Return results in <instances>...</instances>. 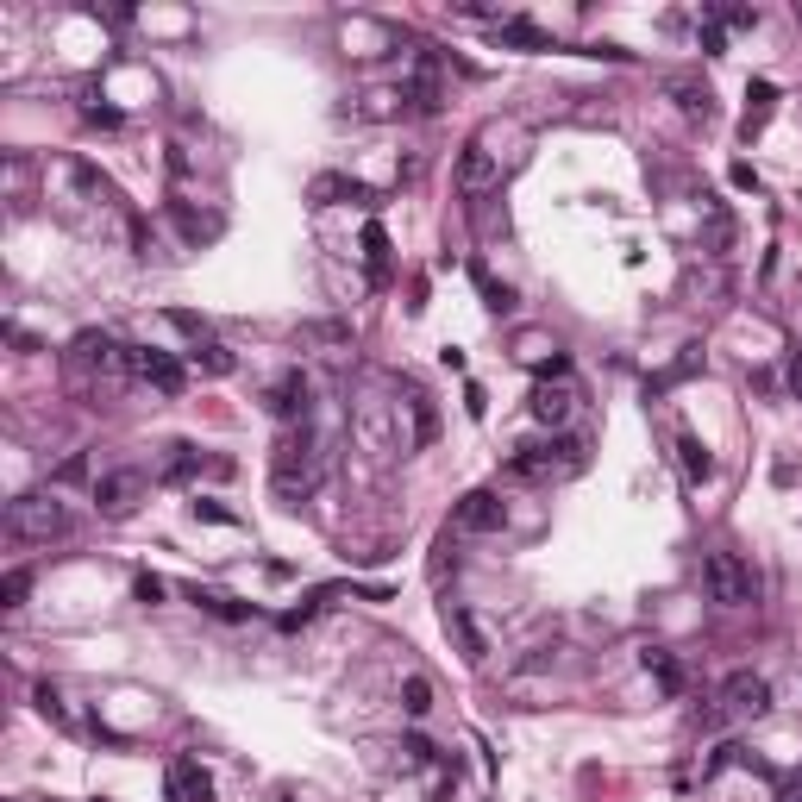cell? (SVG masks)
I'll use <instances>...</instances> for the list:
<instances>
[{"label":"cell","mask_w":802,"mask_h":802,"mask_svg":"<svg viewBox=\"0 0 802 802\" xmlns=\"http://www.w3.org/2000/svg\"><path fill=\"white\" fill-rule=\"evenodd\" d=\"M26 596H32V571H7V577H0V608H7V615H19Z\"/></svg>","instance_id":"cell-26"},{"label":"cell","mask_w":802,"mask_h":802,"mask_svg":"<svg viewBox=\"0 0 802 802\" xmlns=\"http://www.w3.org/2000/svg\"><path fill=\"white\" fill-rule=\"evenodd\" d=\"M270 483H276L282 502H301V495H314V483H320V439H314V427H295V433L276 439Z\"/></svg>","instance_id":"cell-1"},{"label":"cell","mask_w":802,"mask_h":802,"mask_svg":"<svg viewBox=\"0 0 802 802\" xmlns=\"http://www.w3.org/2000/svg\"><path fill=\"white\" fill-rule=\"evenodd\" d=\"M170 784L182 802H214V777H207V765L195 759V752H182V759L170 765Z\"/></svg>","instance_id":"cell-15"},{"label":"cell","mask_w":802,"mask_h":802,"mask_svg":"<svg viewBox=\"0 0 802 802\" xmlns=\"http://www.w3.org/2000/svg\"><path fill=\"white\" fill-rule=\"evenodd\" d=\"M138 502H145V470H107V477H94V508L107 521H126Z\"/></svg>","instance_id":"cell-6"},{"label":"cell","mask_w":802,"mask_h":802,"mask_svg":"<svg viewBox=\"0 0 802 802\" xmlns=\"http://www.w3.org/2000/svg\"><path fill=\"white\" fill-rule=\"evenodd\" d=\"M408 113H439V57L433 51H420L408 63V76H401V94H395Z\"/></svg>","instance_id":"cell-7"},{"label":"cell","mask_w":802,"mask_h":802,"mask_svg":"<svg viewBox=\"0 0 802 802\" xmlns=\"http://www.w3.org/2000/svg\"><path fill=\"white\" fill-rule=\"evenodd\" d=\"M364 264H370V282H389V232L383 226H364Z\"/></svg>","instance_id":"cell-22"},{"label":"cell","mask_w":802,"mask_h":802,"mask_svg":"<svg viewBox=\"0 0 802 802\" xmlns=\"http://www.w3.org/2000/svg\"><path fill=\"white\" fill-rule=\"evenodd\" d=\"M727 176H734V188H746V195H759V170H752V163H734Z\"/></svg>","instance_id":"cell-35"},{"label":"cell","mask_w":802,"mask_h":802,"mask_svg":"<svg viewBox=\"0 0 802 802\" xmlns=\"http://www.w3.org/2000/svg\"><path fill=\"white\" fill-rule=\"evenodd\" d=\"M458 188H464V195H489V188L495 182H502V170H495V151L483 145V138H470V145L458 151Z\"/></svg>","instance_id":"cell-10"},{"label":"cell","mask_w":802,"mask_h":802,"mask_svg":"<svg viewBox=\"0 0 802 802\" xmlns=\"http://www.w3.org/2000/svg\"><path fill=\"white\" fill-rule=\"evenodd\" d=\"M796 19H802V0H796Z\"/></svg>","instance_id":"cell-41"},{"label":"cell","mask_w":802,"mask_h":802,"mask_svg":"<svg viewBox=\"0 0 802 802\" xmlns=\"http://www.w3.org/2000/svg\"><path fill=\"white\" fill-rule=\"evenodd\" d=\"M696 364H702V345H683V358H677L665 376H652V389H671V383H683V376H690Z\"/></svg>","instance_id":"cell-29"},{"label":"cell","mask_w":802,"mask_h":802,"mask_svg":"<svg viewBox=\"0 0 802 802\" xmlns=\"http://www.w3.org/2000/svg\"><path fill=\"white\" fill-rule=\"evenodd\" d=\"M790 395L802 401V351H796V358H790Z\"/></svg>","instance_id":"cell-39"},{"label":"cell","mask_w":802,"mask_h":802,"mask_svg":"<svg viewBox=\"0 0 802 802\" xmlns=\"http://www.w3.org/2000/svg\"><path fill=\"white\" fill-rule=\"evenodd\" d=\"M640 665H646V677H652V683H658V690H665V696H683V665H677L671 652L646 646V652H640Z\"/></svg>","instance_id":"cell-18"},{"label":"cell","mask_w":802,"mask_h":802,"mask_svg":"<svg viewBox=\"0 0 802 802\" xmlns=\"http://www.w3.org/2000/svg\"><path fill=\"white\" fill-rule=\"evenodd\" d=\"M777 802H802V777H790V784H784V796H777Z\"/></svg>","instance_id":"cell-40"},{"label":"cell","mask_w":802,"mask_h":802,"mask_svg":"<svg viewBox=\"0 0 802 802\" xmlns=\"http://www.w3.org/2000/svg\"><path fill=\"white\" fill-rule=\"evenodd\" d=\"M195 521H207V527H239V514H232L226 502H207V495H195Z\"/></svg>","instance_id":"cell-31"},{"label":"cell","mask_w":802,"mask_h":802,"mask_svg":"<svg viewBox=\"0 0 802 802\" xmlns=\"http://www.w3.org/2000/svg\"><path fill=\"white\" fill-rule=\"evenodd\" d=\"M445 633H452V640H458V652L470 658V665H483V658H489V633H483L477 621H470V608L445 602Z\"/></svg>","instance_id":"cell-14"},{"label":"cell","mask_w":802,"mask_h":802,"mask_svg":"<svg viewBox=\"0 0 802 802\" xmlns=\"http://www.w3.org/2000/svg\"><path fill=\"white\" fill-rule=\"evenodd\" d=\"M665 94H671L683 113H690V120H702V126L715 120V88H709V82H696V76H665Z\"/></svg>","instance_id":"cell-12"},{"label":"cell","mask_w":802,"mask_h":802,"mask_svg":"<svg viewBox=\"0 0 802 802\" xmlns=\"http://www.w3.org/2000/svg\"><path fill=\"white\" fill-rule=\"evenodd\" d=\"M195 364H201V370H214V376H232V364H239V358H232V351H226L220 339H201V345H195Z\"/></svg>","instance_id":"cell-28"},{"label":"cell","mask_w":802,"mask_h":802,"mask_svg":"<svg viewBox=\"0 0 802 802\" xmlns=\"http://www.w3.org/2000/svg\"><path fill=\"white\" fill-rule=\"evenodd\" d=\"M702 589H709L715 608H752L759 602V571L740 552H709L702 558Z\"/></svg>","instance_id":"cell-2"},{"label":"cell","mask_w":802,"mask_h":802,"mask_svg":"<svg viewBox=\"0 0 802 802\" xmlns=\"http://www.w3.org/2000/svg\"><path fill=\"white\" fill-rule=\"evenodd\" d=\"M571 401H577V389L571 383H533V420L539 427H564V420H571Z\"/></svg>","instance_id":"cell-13"},{"label":"cell","mask_w":802,"mask_h":802,"mask_svg":"<svg viewBox=\"0 0 802 802\" xmlns=\"http://www.w3.org/2000/svg\"><path fill=\"white\" fill-rule=\"evenodd\" d=\"M88 126H120V107H82Z\"/></svg>","instance_id":"cell-36"},{"label":"cell","mask_w":802,"mask_h":802,"mask_svg":"<svg viewBox=\"0 0 802 802\" xmlns=\"http://www.w3.org/2000/svg\"><path fill=\"white\" fill-rule=\"evenodd\" d=\"M470 282L483 289V308H489V314H508V308H514V295H508V289H502V282H495L483 264H470Z\"/></svg>","instance_id":"cell-24"},{"label":"cell","mask_w":802,"mask_h":802,"mask_svg":"<svg viewBox=\"0 0 802 802\" xmlns=\"http://www.w3.org/2000/svg\"><path fill=\"white\" fill-rule=\"evenodd\" d=\"M464 408H470V420H483V408H489V401H483V389H477V383L464 389Z\"/></svg>","instance_id":"cell-38"},{"label":"cell","mask_w":802,"mask_h":802,"mask_svg":"<svg viewBox=\"0 0 802 802\" xmlns=\"http://www.w3.org/2000/svg\"><path fill=\"white\" fill-rule=\"evenodd\" d=\"M452 521H458L464 533H502V527H508V502H502L495 489H470V495H458Z\"/></svg>","instance_id":"cell-8"},{"label":"cell","mask_w":802,"mask_h":802,"mask_svg":"<svg viewBox=\"0 0 802 802\" xmlns=\"http://www.w3.org/2000/svg\"><path fill=\"white\" fill-rule=\"evenodd\" d=\"M176 226L188 232V239H207V232H214V220H201V214H188V207H176Z\"/></svg>","instance_id":"cell-32"},{"label":"cell","mask_w":802,"mask_h":802,"mask_svg":"<svg viewBox=\"0 0 802 802\" xmlns=\"http://www.w3.org/2000/svg\"><path fill=\"white\" fill-rule=\"evenodd\" d=\"M401 715H408V721H427L433 715V677H420V671L401 677Z\"/></svg>","instance_id":"cell-20"},{"label":"cell","mask_w":802,"mask_h":802,"mask_svg":"<svg viewBox=\"0 0 802 802\" xmlns=\"http://www.w3.org/2000/svg\"><path fill=\"white\" fill-rule=\"evenodd\" d=\"M583 470V439H552V445H521L508 458V477L521 483H552V477H571Z\"/></svg>","instance_id":"cell-4"},{"label":"cell","mask_w":802,"mask_h":802,"mask_svg":"<svg viewBox=\"0 0 802 802\" xmlns=\"http://www.w3.org/2000/svg\"><path fill=\"white\" fill-rule=\"evenodd\" d=\"M746 101H752V113H746V138H752V132H759V126L771 120V107H777V88H771V82L759 76V82L746 88Z\"/></svg>","instance_id":"cell-23"},{"label":"cell","mask_w":802,"mask_h":802,"mask_svg":"<svg viewBox=\"0 0 802 802\" xmlns=\"http://www.w3.org/2000/svg\"><path fill=\"white\" fill-rule=\"evenodd\" d=\"M765 715H771V683L759 671H734L721 683V696H715L709 727H721V721H765Z\"/></svg>","instance_id":"cell-5"},{"label":"cell","mask_w":802,"mask_h":802,"mask_svg":"<svg viewBox=\"0 0 802 802\" xmlns=\"http://www.w3.org/2000/svg\"><path fill=\"white\" fill-rule=\"evenodd\" d=\"M495 38L514 44V51H552V38L533 26V19H495Z\"/></svg>","instance_id":"cell-19"},{"label":"cell","mask_w":802,"mask_h":802,"mask_svg":"<svg viewBox=\"0 0 802 802\" xmlns=\"http://www.w3.org/2000/svg\"><path fill=\"white\" fill-rule=\"evenodd\" d=\"M408 414H414V445H433L439 439V414L427 395H408Z\"/></svg>","instance_id":"cell-25"},{"label":"cell","mask_w":802,"mask_h":802,"mask_svg":"<svg viewBox=\"0 0 802 802\" xmlns=\"http://www.w3.org/2000/svg\"><path fill=\"white\" fill-rule=\"evenodd\" d=\"M132 596H138V602H145V608H151V602H163V577H151V571H145V577H138V583H132Z\"/></svg>","instance_id":"cell-33"},{"label":"cell","mask_w":802,"mask_h":802,"mask_svg":"<svg viewBox=\"0 0 802 802\" xmlns=\"http://www.w3.org/2000/svg\"><path fill=\"white\" fill-rule=\"evenodd\" d=\"M308 201H314V207H339V201H370V195H364L351 176H314V182H308ZM370 207H376V201H370Z\"/></svg>","instance_id":"cell-17"},{"label":"cell","mask_w":802,"mask_h":802,"mask_svg":"<svg viewBox=\"0 0 802 802\" xmlns=\"http://www.w3.org/2000/svg\"><path fill=\"white\" fill-rule=\"evenodd\" d=\"M270 414L276 420H301V427H308V376H301V370H282L276 383H270Z\"/></svg>","instance_id":"cell-11"},{"label":"cell","mask_w":802,"mask_h":802,"mask_svg":"<svg viewBox=\"0 0 802 802\" xmlns=\"http://www.w3.org/2000/svg\"><path fill=\"white\" fill-rule=\"evenodd\" d=\"M433 759H439V752H433V740H427V734H408V740H401V765H408V771L433 765Z\"/></svg>","instance_id":"cell-30"},{"label":"cell","mask_w":802,"mask_h":802,"mask_svg":"<svg viewBox=\"0 0 802 802\" xmlns=\"http://www.w3.org/2000/svg\"><path fill=\"white\" fill-rule=\"evenodd\" d=\"M32 709H38L44 721H51L57 734H76V715H69V702L51 690V683H38V690H32Z\"/></svg>","instance_id":"cell-21"},{"label":"cell","mask_w":802,"mask_h":802,"mask_svg":"<svg viewBox=\"0 0 802 802\" xmlns=\"http://www.w3.org/2000/svg\"><path fill=\"white\" fill-rule=\"evenodd\" d=\"M82 477H88V458H82V452H76V458H69V464L57 470V483H82Z\"/></svg>","instance_id":"cell-37"},{"label":"cell","mask_w":802,"mask_h":802,"mask_svg":"<svg viewBox=\"0 0 802 802\" xmlns=\"http://www.w3.org/2000/svg\"><path fill=\"white\" fill-rule=\"evenodd\" d=\"M7 533L26 539V546H51V539L69 533V508L57 495H13L7 502Z\"/></svg>","instance_id":"cell-3"},{"label":"cell","mask_w":802,"mask_h":802,"mask_svg":"<svg viewBox=\"0 0 802 802\" xmlns=\"http://www.w3.org/2000/svg\"><path fill=\"white\" fill-rule=\"evenodd\" d=\"M677 464H683V477H690V483H709V477H715V458H709V445H702L690 427H677Z\"/></svg>","instance_id":"cell-16"},{"label":"cell","mask_w":802,"mask_h":802,"mask_svg":"<svg viewBox=\"0 0 802 802\" xmlns=\"http://www.w3.org/2000/svg\"><path fill=\"white\" fill-rule=\"evenodd\" d=\"M132 376H138V383H151L157 395H182L188 389V370L170 358V351H138L132 345Z\"/></svg>","instance_id":"cell-9"},{"label":"cell","mask_w":802,"mask_h":802,"mask_svg":"<svg viewBox=\"0 0 802 802\" xmlns=\"http://www.w3.org/2000/svg\"><path fill=\"white\" fill-rule=\"evenodd\" d=\"M702 51L721 57V51H727V26H715V19H709V26H702Z\"/></svg>","instance_id":"cell-34"},{"label":"cell","mask_w":802,"mask_h":802,"mask_svg":"<svg viewBox=\"0 0 802 802\" xmlns=\"http://www.w3.org/2000/svg\"><path fill=\"white\" fill-rule=\"evenodd\" d=\"M195 602L207 608V615H220V621H257V608L251 602H232V596H201V589H195Z\"/></svg>","instance_id":"cell-27"}]
</instances>
